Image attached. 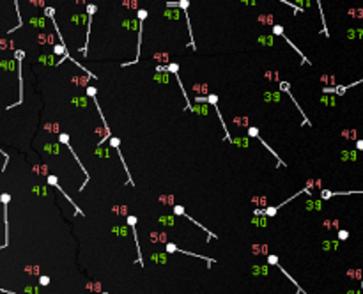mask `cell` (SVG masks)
Masks as SVG:
<instances>
[{"mask_svg": "<svg viewBox=\"0 0 363 294\" xmlns=\"http://www.w3.org/2000/svg\"><path fill=\"white\" fill-rule=\"evenodd\" d=\"M165 16H170V18H179V12L176 9H168L165 11Z\"/></svg>", "mask_w": 363, "mask_h": 294, "instance_id": "6da1fadb", "label": "cell"}, {"mask_svg": "<svg viewBox=\"0 0 363 294\" xmlns=\"http://www.w3.org/2000/svg\"><path fill=\"white\" fill-rule=\"evenodd\" d=\"M338 237H340V239H347V237H349V232H347V230H340V232H338Z\"/></svg>", "mask_w": 363, "mask_h": 294, "instance_id": "7a4b0ae2", "label": "cell"}, {"mask_svg": "<svg viewBox=\"0 0 363 294\" xmlns=\"http://www.w3.org/2000/svg\"><path fill=\"white\" fill-rule=\"evenodd\" d=\"M168 71L177 73V66H176V64H170V66H168Z\"/></svg>", "mask_w": 363, "mask_h": 294, "instance_id": "3957f363", "label": "cell"}, {"mask_svg": "<svg viewBox=\"0 0 363 294\" xmlns=\"http://www.w3.org/2000/svg\"><path fill=\"white\" fill-rule=\"evenodd\" d=\"M166 250H168V252H174V250H176V246H174V244H168V246H166Z\"/></svg>", "mask_w": 363, "mask_h": 294, "instance_id": "277c9868", "label": "cell"}, {"mask_svg": "<svg viewBox=\"0 0 363 294\" xmlns=\"http://www.w3.org/2000/svg\"><path fill=\"white\" fill-rule=\"evenodd\" d=\"M276 261H278L276 257H269V262H271V264H276Z\"/></svg>", "mask_w": 363, "mask_h": 294, "instance_id": "5b68a950", "label": "cell"}, {"mask_svg": "<svg viewBox=\"0 0 363 294\" xmlns=\"http://www.w3.org/2000/svg\"><path fill=\"white\" fill-rule=\"evenodd\" d=\"M41 284H44V285L48 284V278H46V276H43V278H41Z\"/></svg>", "mask_w": 363, "mask_h": 294, "instance_id": "8992f818", "label": "cell"}]
</instances>
